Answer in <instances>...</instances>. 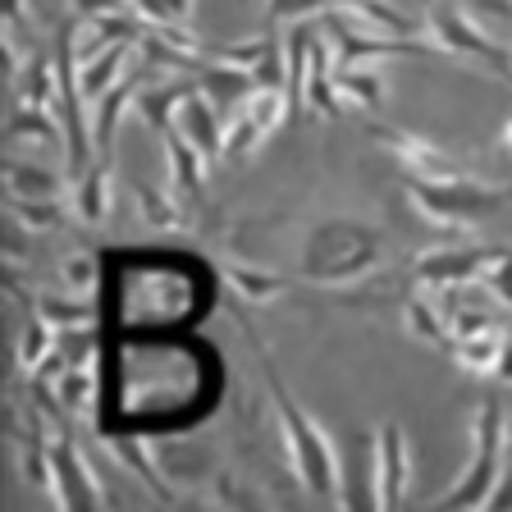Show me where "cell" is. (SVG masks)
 Instances as JSON below:
<instances>
[{"label": "cell", "mask_w": 512, "mask_h": 512, "mask_svg": "<svg viewBox=\"0 0 512 512\" xmlns=\"http://www.w3.org/2000/svg\"><path fill=\"white\" fill-rule=\"evenodd\" d=\"M407 439L398 421H384L380 426V508H398L407 499Z\"/></svg>", "instance_id": "obj_13"}, {"label": "cell", "mask_w": 512, "mask_h": 512, "mask_svg": "<svg viewBox=\"0 0 512 512\" xmlns=\"http://www.w3.org/2000/svg\"><path fill=\"white\" fill-rule=\"evenodd\" d=\"M110 160L96 156L92 165H87V174L78 179V192H74V211L83 215L87 224H101L110 215Z\"/></svg>", "instance_id": "obj_15"}, {"label": "cell", "mask_w": 512, "mask_h": 512, "mask_svg": "<svg viewBox=\"0 0 512 512\" xmlns=\"http://www.w3.org/2000/svg\"><path fill=\"white\" fill-rule=\"evenodd\" d=\"M261 142H266V133H261V124H256L252 115H247V106H238L234 115L224 119V160H247Z\"/></svg>", "instance_id": "obj_22"}, {"label": "cell", "mask_w": 512, "mask_h": 512, "mask_svg": "<svg viewBox=\"0 0 512 512\" xmlns=\"http://www.w3.org/2000/svg\"><path fill=\"white\" fill-rule=\"evenodd\" d=\"M485 508H512V467H503V476L494 480L490 499H485Z\"/></svg>", "instance_id": "obj_31"}, {"label": "cell", "mask_w": 512, "mask_h": 512, "mask_svg": "<svg viewBox=\"0 0 512 512\" xmlns=\"http://www.w3.org/2000/svg\"><path fill=\"white\" fill-rule=\"evenodd\" d=\"M389 252L384 229L362 220H325L316 224L302 243L298 279L307 284H352V279L371 275Z\"/></svg>", "instance_id": "obj_2"}, {"label": "cell", "mask_w": 512, "mask_h": 512, "mask_svg": "<svg viewBox=\"0 0 512 512\" xmlns=\"http://www.w3.org/2000/svg\"><path fill=\"white\" fill-rule=\"evenodd\" d=\"M426 32H435L439 37V51L444 55H467V60H480L490 74L508 78L512 83V46H499L485 28H476V23L467 19V14L458 10V5H430L426 10Z\"/></svg>", "instance_id": "obj_5"}, {"label": "cell", "mask_w": 512, "mask_h": 512, "mask_svg": "<svg viewBox=\"0 0 512 512\" xmlns=\"http://www.w3.org/2000/svg\"><path fill=\"white\" fill-rule=\"evenodd\" d=\"M5 179H10V197H60L64 192L60 174L42 170V165H28V160H10Z\"/></svg>", "instance_id": "obj_21"}, {"label": "cell", "mask_w": 512, "mask_h": 512, "mask_svg": "<svg viewBox=\"0 0 512 512\" xmlns=\"http://www.w3.org/2000/svg\"><path fill=\"white\" fill-rule=\"evenodd\" d=\"M55 394H60V403L69 407V412H87L96 398V384H92V366H64V375L55 380Z\"/></svg>", "instance_id": "obj_25"}, {"label": "cell", "mask_w": 512, "mask_h": 512, "mask_svg": "<svg viewBox=\"0 0 512 512\" xmlns=\"http://www.w3.org/2000/svg\"><path fill=\"white\" fill-rule=\"evenodd\" d=\"M138 92H142V69H124V78H119L106 96H96V110H92V147H96V156L110 160L119 115H124L128 101H138Z\"/></svg>", "instance_id": "obj_12"}, {"label": "cell", "mask_w": 512, "mask_h": 512, "mask_svg": "<svg viewBox=\"0 0 512 512\" xmlns=\"http://www.w3.org/2000/svg\"><path fill=\"white\" fill-rule=\"evenodd\" d=\"M51 352H55V325L46 316H28V325L19 330V366L37 371Z\"/></svg>", "instance_id": "obj_24"}, {"label": "cell", "mask_w": 512, "mask_h": 512, "mask_svg": "<svg viewBox=\"0 0 512 512\" xmlns=\"http://www.w3.org/2000/svg\"><path fill=\"white\" fill-rule=\"evenodd\" d=\"M51 467H55V494L51 503L60 508H106L110 494L101 485V476L92 471V462L78 453V444L69 439V426L60 430V439H51Z\"/></svg>", "instance_id": "obj_9"}, {"label": "cell", "mask_w": 512, "mask_h": 512, "mask_svg": "<svg viewBox=\"0 0 512 512\" xmlns=\"http://www.w3.org/2000/svg\"><path fill=\"white\" fill-rule=\"evenodd\" d=\"M334 87H339L343 106H357V110L384 106V83L375 74H357V64H334Z\"/></svg>", "instance_id": "obj_19"}, {"label": "cell", "mask_w": 512, "mask_h": 512, "mask_svg": "<svg viewBox=\"0 0 512 512\" xmlns=\"http://www.w3.org/2000/svg\"><path fill=\"white\" fill-rule=\"evenodd\" d=\"M499 247H439V252H421L407 266V279L416 288H430V293H444V288L458 284H476L485 279V270L499 261Z\"/></svg>", "instance_id": "obj_7"}, {"label": "cell", "mask_w": 512, "mask_h": 512, "mask_svg": "<svg viewBox=\"0 0 512 512\" xmlns=\"http://www.w3.org/2000/svg\"><path fill=\"white\" fill-rule=\"evenodd\" d=\"M234 316H238V330H243L247 348H252L256 362H261V375H266V389H270V407H275V421H279V439H284V453H288V462H293V471H298V480L316 494V499L339 503V444L316 426V416L298 407L293 389H288L284 375H279L275 352H270V343L256 334L252 320H247L238 307H234Z\"/></svg>", "instance_id": "obj_1"}, {"label": "cell", "mask_w": 512, "mask_h": 512, "mask_svg": "<svg viewBox=\"0 0 512 512\" xmlns=\"http://www.w3.org/2000/svg\"><path fill=\"white\" fill-rule=\"evenodd\" d=\"M192 87H197V78H188V74H183L179 83H165V87H142V92H138L142 119H147L156 133H165V128L174 124V106H179Z\"/></svg>", "instance_id": "obj_16"}, {"label": "cell", "mask_w": 512, "mask_h": 512, "mask_svg": "<svg viewBox=\"0 0 512 512\" xmlns=\"http://www.w3.org/2000/svg\"><path fill=\"white\" fill-rule=\"evenodd\" d=\"M60 275H64V284L74 288V293H92V288H96V275H101V266H96L92 252H74V256H64Z\"/></svg>", "instance_id": "obj_29"}, {"label": "cell", "mask_w": 512, "mask_h": 512, "mask_svg": "<svg viewBox=\"0 0 512 512\" xmlns=\"http://www.w3.org/2000/svg\"><path fill=\"white\" fill-rule=\"evenodd\" d=\"M471 5H480V10H490V14H503V19H512V0H471Z\"/></svg>", "instance_id": "obj_32"}, {"label": "cell", "mask_w": 512, "mask_h": 512, "mask_svg": "<svg viewBox=\"0 0 512 512\" xmlns=\"http://www.w3.org/2000/svg\"><path fill=\"white\" fill-rule=\"evenodd\" d=\"M334 10H343V14H352V19L371 23L375 32H398V37H412V32H421L403 10H394L389 0H334Z\"/></svg>", "instance_id": "obj_17"}, {"label": "cell", "mask_w": 512, "mask_h": 512, "mask_svg": "<svg viewBox=\"0 0 512 512\" xmlns=\"http://www.w3.org/2000/svg\"><path fill=\"white\" fill-rule=\"evenodd\" d=\"M339 503L380 508V435L348 430L339 444Z\"/></svg>", "instance_id": "obj_8"}, {"label": "cell", "mask_w": 512, "mask_h": 512, "mask_svg": "<svg viewBox=\"0 0 512 512\" xmlns=\"http://www.w3.org/2000/svg\"><path fill=\"white\" fill-rule=\"evenodd\" d=\"M224 279H229V288H234L238 298H247V302H270V298H279L288 288V279L284 275H275V270H256V266H224Z\"/></svg>", "instance_id": "obj_20"}, {"label": "cell", "mask_w": 512, "mask_h": 512, "mask_svg": "<svg viewBox=\"0 0 512 512\" xmlns=\"http://www.w3.org/2000/svg\"><path fill=\"white\" fill-rule=\"evenodd\" d=\"M220 115H224V110L215 106L211 96H206L202 87H192L179 106H174V124L170 128H179L183 138L202 151L206 160H220L224 156V124H220Z\"/></svg>", "instance_id": "obj_10"}, {"label": "cell", "mask_w": 512, "mask_h": 512, "mask_svg": "<svg viewBox=\"0 0 512 512\" xmlns=\"http://www.w3.org/2000/svg\"><path fill=\"white\" fill-rule=\"evenodd\" d=\"M412 206L421 211V220L444 224V229H471L480 220H494L512 206V188L508 183H480L476 174L467 179H403Z\"/></svg>", "instance_id": "obj_3"}, {"label": "cell", "mask_w": 512, "mask_h": 512, "mask_svg": "<svg viewBox=\"0 0 512 512\" xmlns=\"http://www.w3.org/2000/svg\"><path fill=\"white\" fill-rule=\"evenodd\" d=\"M503 147H512V119L503 124Z\"/></svg>", "instance_id": "obj_33"}, {"label": "cell", "mask_w": 512, "mask_h": 512, "mask_svg": "<svg viewBox=\"0 0 512 512\" xmlns=\"http://www.w3.org/2000/svg\"><path fill=\"white\" fill-rule=\"evenodd\" d=\"M334 10V0H266V28H279L284 19H307V14Z\"/></svg>", "instance_id": "obj_28"}, {"label": "cell", "mask_w": 512, "mask_h": 512, "mask_svg": "<svg viewBox=\"0 0 512 512\" xmlns=\"http://www.w3.org/2000/svg\"><path fill=\"white\" fill-rule=\"evenodd\" d=\"M471 458L462 467L458 485L430 499V508H485L494 480L508 467V412H503L499 398H485L476 407V421H471Z\"/></svg>", "instance_id": "obj_4"}, {"label": "cell", "mask_w": 512, "mask_h": 512, "mask_svg": "<svg viewBox=\"0 0 512 512\" xmlns=\"http://www.w3.org/2000/svg\"><path fill=\"white\" fill-rule=\"evenodd\" d=\"M366 138H375L389 156L403 165L412 179H467V160H458L453 151L435 147V142L416 138L407 128H394V124H366Z\"/></svg>", "instance_id": "obj_6"}, {"label": "cell", "mask_w": 512, "mask_h": 512, "mask_svg": "<svg viewBox=\"0 0 512 512\" xmlns=\"http://www.w3.org/2000/svg\"><path fill=\"white\" fill-rule=\"evenodd\" d=\"M503 343H508V334L503 330H480V334H453V343H448V352L458 357L462 371L471 375H494V366H499V352Z\"/></svg>", "instance_id": "obj_14"}, {"label": "cell", "mask_w": 512, "mask_h": 512, "mask_svg": "<svg viewBox=\"0 0 512 512\" xmlns=\"http://www.w3.org/2000/svg\"><path fill=\"white\" fill-rule=\"evenodd\" d=\"M37 316H46L55 325V330H69V325H78V320H92V311L78 307V302H55V298H42L37 302Z\"/></svg>", "instance_id": "obj_30"}, {"label": "cell", "mask_w": 512, "mask_h": 512, "mask_svg": "<svg viewBox=\"0 0 512 512\" xmlns=\"http://www.w3.org/2000/svg\"><path fill=\"white\" fill-rule=\"evenodd\" d=\"M128 51H133L128 42L101 46V55H92V60L83 64V96H87V101H96V96H106L110 87H115L119 69L128 64Z\"/></svg>", "instance_id": "obj_18"}, {"label": "cell", "mask_w": 512, "mask_h": 512, "mask_svg": "<svg viewBox=\"0 0 512 512\" xmlns=\"http://www.w3.org/2000/svg\"><path fill=\"white\" fill-rule=\"evenodd\" d=\"M138 211H142V220L156 224V229H183V206L174 202V197H165V192L138 188Z\"/></svg>", "instance_id": "obj_26"}, {"label": "cell", "mask_w": 512, "mask_h": 512, "mask_svg": "<svg viewBox=\"0 0 512 512\" xmlns=\"http://www.w3.org/2000/svg\"><path fill=\"white\" fill-rule=\"evenodd\" d=\"M160 138H165V156H170V183H174V192H179V197H188L192 206H202L206 202V165H211V160L192 147L179 128H165Z\"/></svg>", "instance_id": "obj_11"}, {"label": "cell", "mask_w": 512, "mask_h": 512, "mask_svg": "<svg viewBox=\"0 0 512 512\" xmlns=\"http://www.w3.org/2000/svg\"><path fill=\"white\" fill-rule=\"evenodd\" d=\"M133 14L147 19L151 28H179L192 14V0H133Z\"/></svg>", "instance_id": "obj_27"}, {"label": "cell", "mask_w": 512, "mask_h": 512, "mask_svg": "<svg viewBox=\"0 0 512 512\" xmlns=\"http://www.w3.org/2000/svg\"><path fill=\"white\" fill-rule=\"evenodd\" d=\"M10 215L28 229H60L69 220V206L60 197H10Z\"/></svg>", "instance_id": "obj_23"}]
</instances>
